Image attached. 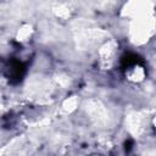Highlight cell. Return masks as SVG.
<instances>
[{
    "mask_svg": "<svg viewBox=\"0 0 156 156\" xmlns=\"http://www.w3.org/2000/svg\"><path fill=\"white\" fill-rule=\"evenodd\" d=\"M128 76H129V79L133 80V82H140L144 79L145 77V71L141 66L139 65H133L129 67V72H128Z\"/></svg>",
    "mask_w": 156,
    "mask_h": 156,
    "instance_id": "6da1fadb",
    "label": "cell"
}]
</instances>
